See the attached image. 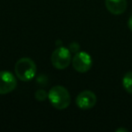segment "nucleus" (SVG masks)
I'll use <instances>...</instances> for the list:
<instances>
[{
    "instance_id": "20e7f679",
    "label": "nucleus",
    "mask_w": 132,
    "mask_h": 132,
    "mask_svg": "<svg viewBox=\"0 0 132 132\" xmlns=\"http://www.w3.org/2000/svg\"><path fill=\"white\" fill-rule=\"evenodd\" d=\"M72 64L74 70L77 71L78 72L84 73L87 72L92 65V56L86 52H78L75 53L72 60Z\"/></svg>"
},
{
    "instance_id": "f03ea898",
    "label": "nucleus",
    "mask_w": 132,
    "mask_h": 132,
    "mask_svg": "<svg viewBox=\"0 0 132 132\" xmlns=\"http://www.w3.org/2000/svg\"><path fill=\"white\" fill-rule=\"evenodd\" d=\"M15 72L16 77L22 81H29L36 74V64L31 58H21L15 62Z\"/></svg>"
},
{
    "instance_id": "f8f14e48",
    "label": "nucleus",
    "mask_w": 132,
    "mask_h": 132,
    "mask_svg": "<svg viewBox=\"0 0 132 132\" xmlns=\"http://www.w3.org/2000/svg\"><path fill=\"white\" fill-rule=\"evenodd\" d=\"M117 132H120V131H124V132H128V129L127 128H118L117 130H116Z\"/></svg>"
},
{
    "instance_id": "423d86ee",
    "label": "nucleus",
    "mask_w": 132,
    "mask_h": 132,
    "mask_svg": "<svg viewBox=\"0 0 132 132\" xmlns=\"http://www.w3.org/2000/svg\"><path fill=\"white\" fill-rule=\"evenodd\" d=\"M96 102H97V97H96L95 93L89 90L80 92L75 100V103L77 107H79L81 110H84L93 108Z\"/></svg>"
},
{
    "instance_id": "6e6552de",
    "label": "nucleus",
    "mask_w": 132,
    "mask_h": 132,
    "mask_svg": "<svg viewBox=\"0 0 132 132\" xmlns=\"http://www.w3.org/2000/svg\"><path fill=\"white\" fill-rule=\"evenodd\" d=\"M122 84L125 90L132 94V72H128L125 74L122 80Z\"/></svg>"
},
{
    "instance_id": "0eeeda50",
    "label": "nucleus",
    "mask_w": 132,
    "mask_h": 132,
    "mask_svg": "<svg viewBox=\"0 0 132 132\" xmlns=\"http://www.w3.org/2000/svg\"><path fill=\"white\" fill-rule=\"evenodd\" d=\"M127 0H105V6L112 15H119L127 9Z\"/></svg>"
},
{
    "instance_id": "1a4fd4ad",
    "label": "nucleus",
    "mask_w": 132,
    "mask_h": 132,
    "mask_svg": "<svg viewBox=\"0 0 132 132\" xmlns=\"http://www.w3.org/2000/svg\"><path fill=\"white\" fill-rule=\"evenodd\" d=\"M35 98L39 101H44L48 98V93L43 89H39L35 92Z\"/></svg>"
},
{
    "instance_id": "9b49d317",
    "label": "nucleus",
    "mask_w": 132,
    "mask_h": 132,
    "mask_svg": "<svg viewBox=\"0 0 132 132\" xmlns=\"http://www.w3.org/2000/svg\"><path fill=\"white\" fill-rule=\"evenodd\" d=\"M128 26L130 31L132 32V15L129 17V19H128Z\"/></svg>"
},
{
    "instance_id": "39448f33",
    "label": "nucleus",
    "mask_w": 132,
    "mask_h": 132,
    "mask_svg": "<svg viewBox=\"0 0 132 132\" xmlns=\"http://www.w3.org/2000/svg\"><path fill=\"white\" fill-rule=\"evenodd\" d=\"M17 81L11 72L8 71H1L0 72V94L10 93L16 88Z\"/></svg>"
},
{
    "instance_id": "9d476101",
    "label": "nucleus",
    "mask_w": 132,
    "mask_h": 132,
    "mask_svg": "<svg viewBox=\"0 0 132 132\" xmlns=\"http://www.w3.org/2000/svg\"><path fill=\"white\" fill-rule=\"evenodd\" d=\"M69 50L71 53H78L80 51V44L76 42H72V44H69Z\"/></svg>"
},
{
    "instance_id": "f257e3e1",
    "label": "nucleus",
    "mask_w": 132,
    "mask_h": 132,
    "mask_svg": "<svg viewBox=\"0 0 132 132\" xmlns=\"http://www.w3.org/2000/svg\"><path fill=\"white\" fill-rule=\"evenodd\" d=\"M48 99L53 108L59 110L68 108L71 103V95L68 90L63 86H53L48 92Z\"/></svg>"
},
{
    "instance_id": "7ed1b4c3",
    "label": "nucleus",
    "mask_w": 132,
    "mask_h": 132,
    "mask_svg": "<svg viewBox=\"0 0 132 132\" xmlns=\"http://www.w3.org/2000/svg\"><path fill=\"white\" fill-rule=\"evenodd\" d=\"M53 66L58 70L66 69L72 62V55L69 48L60 46L53 52L51 56Z\"/></svg>"
}]
</instances>
